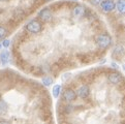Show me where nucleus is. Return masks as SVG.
<instances>
[{"label":"nucleus","instance_id":"f257e3e1","mask_svg":"<svg viewBox=\"0 0 125 124\" xmlns=\"http://www.w3.org/2000/svg\"><path fill=\"white\" fill-rule=\"evenodd\" d=\"M95 41H96V45H97L98 48L104 50V49L109 48V46L111 45L112 38H111L110 35H108V34H99L96 37Z\"/></svg>","mask_w":125,"mask_h":124},{"label":"nucleus","instance_id":"f03ea898","mask_svg":"<svg viewBox=\"0 0 125 124\" xmlns=\"http://www.w3.org/2000/svg\"><path fill=\"white\" fill-rule=\"evenodd\" d=\"M26 30L30 33H38L42 30V24L37 20H32L26 25Z\"/></svg>","mask_w":125,"mask_h":124},{"label":"nucleus","instance_id":"7ed1b4c3","mask_svg":"<svg viewBox=\"0 0 125 124\" xmlns=\"http://www.w3.org/2000/svg\"><path fill=\"white\" fill-rule=\"evenodd\" d=\"M38 18L42 22H49V21H51V19L53 18V14H52L51 10H49V8H43V10H42L38 12Z\"/></svg>","mask_w":125,"mask_h":124},{"label":"nucleus","instance_id":"20e7f679","mask_svg":"<svg viewBox=\"0 0 125 124\" xmlns=\"http://www.w3.org/2000/svg\"><path fill=\"white\" fill-rule=\"evenodd\" d=\"M108 80L110 83L114 84V85H118V84H120L123 81V77H122V74L119 72H113L108 76Z\"/></svg>","mask_w":125,"mask_h":124},{"label":"nucleus","instance_id":"39448f33","mask_svg":"<svg viewBox=\"0 0 125 124\" xmlns=\"http://www.w3.org/2000/svg\"><path fill=\"white\" fill-rule=\"evenodd\" d=\"M102 10L104 12H110L112 10H114V8H116V4L113 0H104L100 3Z\"/></svg>","mask_w":125,"mask_h":124},{"label":"nucleus","instance_id":"423d86ee","mask_svg":"<svg viewBox=\"0 0 125 124\" xmlns=\"http://www.w3.org/2000/svg\"><path fill=\"white\" fill-rule=\"evenodd\" d=\"M85 12H86V10L83 5H77L73 10V16L75 19H81L85 16Z\"/></svg>","mask_w":125,"mask_h":124},{"label":"nucleus","instance_id":"0eeeda50","mask_svg":"<svg viewBox=\"0 0 125 124\" xmlns=\"http://www.w3.org/2000/svg\"><path fill=\"white\" fill-rule=\"evenodd\" d=\"M75 97H77V93H75L73 89H66L63 93V99L68 101V103L73 101L75 99Z\"/></svg>","mask_w":125,"mask_h":124},{"label":"nucleus","instance_id":"6e6552de","mask_svg":"<svg viewBox=\"0 0 125 124\" xmlns=\"http://www.w3.org/2000/svg\"><path fill=\"white\" fill-rule=\"evenodd\" d=\"M89 94H90V89H89V87L87 85L81 86L77 92V95L79 97H81V98H86V97L89 96Z\"/></svg>","mask_w":125,"mask_h":124},{"label":"nucleus","instance_id":"1a4fd4ad","mask_svg":"<svg viewBox=\"0 0 125 124\" xmlns=\"http://www.w3.org/2000/svg\"><path fill=\"white\" fill-rule=\"evenodd\" d=\"M116 8L119 14L125 15V0H118L117 4H116Z\"/></svg>","mask_w":125,"mask_h":124},{"label":"nucleus","instance_id":"9d476101","mask_svg":"<svg viewBox=\"0 0 125 124\" xmlns=\"http://www.w3.org/2000/svg\"><path fill=\"white\" fill-rule=\"evenodd\" d=\"M0 60H1V63L3 65H6L10 61V53L7 51H3L1 54H0Z\"/></svg>","mask_w":125,"mask_h":124},{"label":"nucleus","instance_id":"9b49d317","mask_svg":"<svg viewBox=\"0 0 125 124\" xmlns=\"http://www.w3.org/2000/svg\"><path fill=\"white\" fill-rule=\"evenodd\" d=\"M7 109H8L7 103L3 99H0V116L5 115L7 113Z\"/></svg>","mask_w":125,"mask_h":124},{"label":"nucleus","instance_id":"f8f14e48","mask_svg":"<svg viewBox=\"0 0 125 124\" xmlns=\"http://www.w3.org/2000/svg\"><path fill=\"white\" fill-rule=\"evenodd\" d=\"M124 53H125V50L121 46H117L114 50V55H117V56H122Z\"/></svg>","mask_w":125,"mask_h":124},{"label":"nucleus","instance_id":"ddd939ff","mask_svg":"<svg viewBox=\"0 0 125 124\" xmlns=\"http://www.w3.org/2000/svg\"><path fill=\"white\" fill-rule=\"evenodd\" d=\"M60 91H61V86L60 85H55L54 87H53V91H52L53 96H54L55 98H57L60 94Z\"/></svg>","mask_w":125,"mask_h":124},{"label":"nucleus","instance_id":"4468645a","mask_svg":"<svg viewBox=\"0 0 125 124\" xmlns=\"http://www.w3.org/2000/svg\"><path fill=\"white\" fill-rule=\"evenodd\" d=\"M6 34H7L6 29L4 27H2V26H0V39H3L6 36Z\"/></svg>","mask_w":125,"mask_h":124},{"label":"nucleus","instance_id":"2eb2a0df","mask_svg":"<svg viewBox=\"0 0 125 124\" xmlns=\"http://www.w3.org/2000/svg\"><path fill=\"white\" fill-rule=\"evenodd\" d=\"M52 83H53V80L51 78L47 77V78H43L42 79V84H43L44 86H50Z\"/></svg>","mask_w":125,"mask_h":124},{"label":"nucleus","instance_id":"dca6fc26","mask_svg":"<svg viewBox=\"0 0 125 124\" xmlns=\"http://www.w3.org/2000/svg\"><path fill=\"white\" fill-rule=\"evenodd\" d=\"M10 41H8V39H4V41H2V46L4 48H8V47H10Z\"/></svg>","mask_w":125,"mask_h":124},{"label":"nucleus","instance_id":"f3484780","mask_svg":"<svg viewBox=\"0 0 125 124\" xmlns=\"http://www.w3.org/2000/svg\"><path fill=\"white\" fill-rule=\"evenodd\" d=\"M101 2V0H92V3L93 4H98V3H100Z\"/></svg>","mask_w":125,"mask_h":124},{"label":"nucleus","instance_id":"a211bd4d","mask_svg":"<svg viewBox=\"0 0 125 124\" xmlns=\"http://www.w3.org/2000/svg\"><path fill=\"white\" fill-rule=\"evenodd\" d=\"M0 1H6V0H0Z\"/></svg>","mask_w":125,"mask_h":124},{"label":"nucleus","instance_id":"6ab92c4d","mask_svg":"<svg viewBox=\"0 0 125 124\" xmlns=\"http://www.w3.org/2000/svg\"><path fill=\"white\" fill-rule=\"evenodd\" d=\"M1 47H2V45H0V49H1Z\"/></svg>","mask_w":125,"mask_h":124},{"label":"nucleus","instance_id":"aec40b11","mask_svg":"<svg viewBox=\"0 0 125 124\" xmlns=\"http://www.w3.org/2000/svg\"><path fill=\"white\" fill-rule=\"evenodd\" d=\"M124 69H125V66H124Z\"/></svg>","mask_w":125,"mask_h":124},{"label":"nucleus","instance_id":"412c9836","mask_svg":"<svg viewBox=\"0 0 125 124\" xmlns=\"http://www.w3.org/2000/svg\"><path fill=\"white\" fill-rule=\"evenodd\" d=\"M48 1H49V0H48Z\"/></svg>","mask_w":125,"mask_h":124}]
</instances>
